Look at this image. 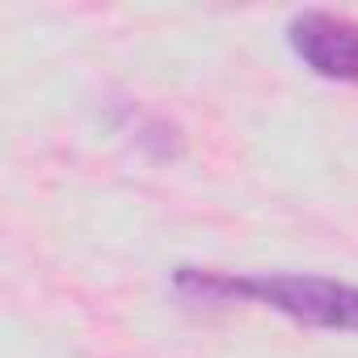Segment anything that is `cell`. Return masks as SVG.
I'll list each match as a JSON object with an SVG mask.
<instances>
[{"mask_svg":"<svg viewBox=\"0 0 358 358\" xmlns=\"http://www.w3.org/2000/svg\"><path fill=\"white\" fill-rule=\"evenodd\" d=\"M173 287L190 299H249L262 308H274L308 329L329 333H358V287L316 274H224V270H199L182 266L173 274Z\"/></svg>","mask_w":358,"mask_h":358,"instance_id":"obj_1","label":"cell"},{"mask_svg":"<svg viewBox=\"0 0 358 358\" xmlns=\"http://www.w3.org/2000/svg\"><path fill=\"white\" fill-rule=\"evenodd\" d=\"M291 51L324 80H358V22L329 9H303L287 26Z\"/></svg>","mask_w":358,"mask_h":358,"instance_id":"obj_2","label":"cell"}]
</instances>
